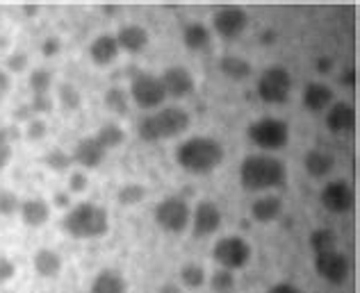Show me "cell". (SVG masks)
I'll list each match as a JSON object with an SVG mask.
<instances>
[{
  "mask_svg": "<svg viewBox=\"0 0 360 293\" xmlns=\"http://www.w3.org/2000/svg\"><path fill=\"white\" fill-rule=\"evenodd\" d=\"M288 177V166L271 153L246 155L240 166V184L246 191H267L283 186Z\"/></svg>",
  "mask_w": 360,
  "mask_h": 293,
  "instance_id": "cell-1",
  "label": "cell"
},
{
  "mask_svg": "<svg viewBox=\"0 0 360 293\" xmlns=\"http://www.w3.org/2000/svg\"><path fill=\"white\" fill-rule=\"evenodd\" d=\"M224 155L221 141L212 137H189L176 148L178 166L194 175H207L217 171L224 162Z\"/></svg>",
  "mask_w": 360,
  "mask_h": 293,
  "instance_id": "cell-2",
  "label": "cell"
},
{
  "mask_svg": "<svg viewBox=\"0 0 360 293\" xmlns=\"http://www.w3.org/2000/svg\"><path fill=\"white\" fill-rule=\"evenodd\" d=\"M64 230L73 239H98L110 230L108 210L94 203H80L64 216Z\"/></svg>",
  "mask_w": 360,
  "mask_h": 293,
  "instance_id": "cell-3",
  "label": "cell"
},
{
  "mask_svg": "<svg viewBox=\"0 0 360 293\" xmlns=\"http://www.w3.org/2000/svg\"><path fill=\"white\" fill-rule=\"evenodd\" d=\"M189 114L183 107H160L155 114H146L139 121L137 132L144 141H162V139H172L183 135L189 128Z\"/></svg>",
  "mask_w": 360,
  "mask_h": 293,
  "instance_id": "cell-4",
  "label": "cell"
},
{
  "mask_svg": "<svg viewBox=\"0 0 360 293\" xmlns=\"http://www.w3.org/2000/svg\"><path fill=\"white\" fill-rule=\"evenodd\" d=\"M246 135H249L253 146L262 148L264 153H274V150H281L288 146L290 125L281 118L264 116V118L253 121L251 125L246 128Z\"/></svg>",
  "mask_w": 360,
  "mask_h": 293,
  "instance_id": "cell-5",
  "label": "cell"
},
{
  "mask_svg": "<svg viewBox=\"0 0 360 293\" xmlns=\"http://www.w3.org/2000/svg\"><path fill=\"white\" fill-rule=\"evenodd\" d=\"M255 89H258L260 100H264L267 105H281L292 93V75L283 66H269L260 73Z\"/></svg>",
  "mask_w": 360,
  "mask_h": 293,
  "instance_id": "cell-6",
  "label": "cell"
},
{
  "mask_svg": "<svg viewBox=\"0 0 360 293\" xmlns=\"http://www.w3.org/2000/svg\"><path fill=\"white\" fill-rule=\"evenodd\" d=\"M212 257L226 271H242L246 264L251 261V245L238 234L221 236V239L214 243Z\"/></svg>",
  "mask_w": 360,
  "mask_h": 293,
  "instance_id": "cell-7",
  "label": "cell"
},
{
  "mask_svg": "<svg viewBox=\"0 0 360 293\" xmlns=\"http://www.w3.org/2000/svg\"><path fill=\"white\" fill-rule=\"evenodd\" d=\"M130 98L137 102V107L141 109H158L165 105L167 93L162 87V80L160 75H150V73H137L132 75L130 82Z\"/></svg>",
  "mask_w": 360,
  "mask_h": 293,
  "instance_id": "cell-8",
  "label": "cell"
},
{
  "mask_svg": "<svg viewBox=\"0 0 360 293\" xmlns=\"http://www.w3.org/2000/svg\"><path fill=\"white\" fill-rule=\"evenodd\" d=\"M189 219H192V212H189V205L180 196H167L155 207V223L165 232H183L189 225Z\"/></svg>",
  "mask_w": 360,
  "mask_h": 293,
  "instance_id": "cell-9",
  "label": "cell"
},
{
  "mask_svg": "<svg viewBox=\"0 0 360 293\" xmlns=\"http://www.w3.org/2000/svg\"><path fill=\"white\" fill-rule=\"evenodd\" d=\"M315 271L321 280L330 282V285H342V282H347L349 273H352V261L340 250L321 252L315 254Z\"/></svg>",
  "mask_w": 360,
  "mask_h": 293,
  "instance_id": "cell-10",
  "label": "cell"
},
{
  "mask_svg": "<svg viewBox=\"0 0 360 293\" xmlns=\"http://www.w3.org/2000/svg\"><path fill=\"white\" fill-rule=\"evenodd\" d=\"M212 25H214V32L219 34L221 39H238L240 34H244L246 27H249V14H246L242 7L226 5L214 12Z\"/></svg>",
  "mask_w": 360,
  "mask_h": 293,
  "instance_id": "cell-11",
  "label": "cell"
},
{
  "mask_svg": "<svg viewBox=\"0 0 360 293\" xmlns=\"http://www.w3.org/2000/svg\"><path fill=\"white\" fill-rule=\"evenodd\" d=\"M319 200L324 205V210L333 212V214H347L352 212V207L356 203V193L349 182L345 179H333L328 182L319 193Z\"/></svg>",
  "mask_w": 360,
  "mask_h": 293,
  "instance_id": "cell-12",
  "label": "cell"
},
{
  "mask_svg": "<svg viewBox=\"0 0 360 293\" xmlns=\"http://www.w3.org/2000/svg\"><path fill=\"white\" fill-rule=\"evenodd\" d=\"M221 221H224V214L212 200L198 203L194 214H192V219H189L196 239H201V236H212L217 230L221 228Z\"/></svg>",
  "mask_w": 360,
  "mask_h": 293,
  "instance_id": "cell-13",
  "label": "cell"
},
{
  "mask_svg": "<svg viewBox=\"0 0 360 293\" xmlns=\"http://www.w3.org/2000/svg\"><path fill=\"white\" fill-rule=\"evenodd\" d=\"M160 80H162L165 93L172 98H187V96H192L196 89L194 75L189 69H185V66H172V69H167L160 75Z\"/></svg>",
  "mask_w": 360,
  "mask_h": 293,
  "instance_id": "cell-14",
  "label": "cell"
},
{
  "mask_svg": "<svg viewBox=\"0 0 360 293\" xmlns=\"http://www.w3.org/2000/svg\"><path fill=\"white\" fill-rule=\"evenodd\" d=\"M105 155H108V150L98 144L96 137H84L75 144L71 159H73V164H78L82 168H89L91 171V168H98L103 164Z\"/></svg>",
  "mask_w": 360,
  "mask_h": 293,
  "instance_id": "cell-15",
  "label": "cell"
},
{
  "mask_svg": "<svg viewBox=\"0 0 360 293\" xmlns=\"http://www.w3.org/2000/svg\"><path fill=\"white\" fill-rule=\"evenodd\" d=\"M333 98H335L333 89L324 82H308L306 89H303V93H301L303 107H306L308 111H312V114H321V111H326L335 102Z\"/></svg>",
  "mask_w": 360,
  "mask_h": 293,
  "instance_id": "cell-16",
  "label": "cell"
},
{
  "mask_svg": "<svg viewBox=\"0 0 360 293\" xmlns=\"http://www.w3.org/2000/svg\"><path fill=\"white\" fill-rule=\"evenodd\" d=\"M326 128L333 135H347L356 128V109L349 102L338 100L326 109Z\"/></svg>",
  "mask_w": 360,
  "mask_h": 293,
  "instance_id": "cell-17",
  "label": "cell"
},
{
  "mask_svg": "<svg viewBox=\"0 0 360 293\" xmlns=\"http://www.w3.org/2000/svg\"><path fill=\"white\" fill-rule=\"evenodd\" d=\"M119 43H117V36L110 34V32H103L98 34L96 39L89 43V60L96 64V66H110L115 64L119 57Z\"/></svg>",
  "mask_w": 360,
  "mask_h": 293,
  "instance_id": "cell-18",
  "label": "cell"
},
{
  "mask_svg": "<svg viewBox=\"0 0 360 293\" xmlns=\"http://www.w3.org/2000/svg\"><path fill=\"white\" fill-rule=\"evenodd\" d=\"M115 36H117L119 50H126V53H141L150 41L148 30L144 25H139V23L123 25Z\"/></svg>",
  "mask_w": 360,
  "mask_h": 293,
  "instance_id": "cell-19",
  "label": "cell"
},
{
  "mask_svg": "<svg viewBox=\"0 0 360 293\" xmlns=\"http://www.w3.org/2000/svg\"><path fill=\"white\" fill-rule=\"evenodd\" d=\"M18 214H21V221L27 228H41V225H46L51 219V205L46 203L44 198H37V196L25 198V200H21Z\"/></svg>",
  "mask_w": 360,
  "mask_h": 293,
  "instance_id": "cell-20",
  "label": "cell"
},
{
  "mask_svg": "<svg viewBox=\"0 0 360 293\" xmlns=\"http://www.w3.org/2000/svg\"><path fill=\"white\" fill-rule=\"evenodd\" d=\"M89 293H128V282L117 268H103L94 275Z\"/></svg>",
  "mask_w": 360,
  "mask_h": 293,
  "instance_id": "cell-21",
  "label": "cell"
},
{
  "mask_svg": "<svg viewBox=\"0 0 360 293\" xmlns=\"http://www.w3.org/2000/svg\"><path fill=\"white\" fill-rule=\"evenodd\" d=\"M32 266H34L37 275H39V278L53 280V278H58L62 273L64 264H62L60 252H55L51 248H39L34 252V257H32Z\"/></svg>",
  "mask_w": 360,
  "mask_h": 293,
  "instance_id": "cell-22",
  "label": "cell"
},
{
  "mask_svg": "<svg viewBox=\"0 0 360 293\" xmlns=\"http://www.w3.org/2000/svg\"><path fill=\"white\" fill-rule=\"evenodd\" d=\"M303 166H306V173L310 177H326L335 168V157L330 155L328 150L312 148L310 153H306V157H303Z\"/></svg>",
  "mask_w": 360,
  "mask_h": 293,
  "instance_id": "cell-23",
  "label": "cell"
},
{
  "mask_svg": "<svg viewBox=\"0 0 360 293\" xmlns=\"http://www.w3.org/2000/svg\"><path fill=\"white\" fill-rule=\"evenodd\" d=\"M217 69H219L221 75H226V78L233 80V82H244L253 75L251 62L240 57V55H224V57L219 60V64H217Z\"/></svg>",
  "mask_w": 360,
  "mask_h": 293,
  "instance_id": "cell-24",
  "label": "cell"
},
{
  "mask_svg": "<svg viewBox=\"0 0 360 293\" xmlns=\"http://www.w3.org/2000/svg\"><path fill=\"white\" fill-rule=\"evenodd\" d=\"M283 212V200L278 196H262L251 205V219L262 225L274 223Z\"/></svg>",
  "mask_w": 360,
  "mask_h": 293,
  "instance_id": "cell-25",
  "label": "cell"
},
{
  "mask_svg": "<svg viewBox=\"0 0 360 293\" xmlns=\"http://www.w3.org/2000/svg\"><path fill=\"white\" fill-rule=\"evenodd\" d=\"M183 43L189 50H203L210 43V30L203 23H189L183 30Z\"/></svg>",
  "mask_w": 360,
  "mask_h": 293,
  "instance_id": "cell-26",
  "label": "cell"
},
{
  "mask_svg": "<svg viewBox=\"0 0 360 293\" xmlns=\"http://www.w3.org/2000/svg\"><path fill=\"white\" fill-rule=\"evenodd\" d=\"M98 144L105 148V150H112V148H119L123 141H126V132L119 125V123H103L101 130H98Z\"/></svg>",
  "mask_w": 360,
  "mask_h": 293,
  "instance_id": "cell-27",
  "label": "cell"
},
{
  "mask_svg": "<svg viewBox=\"0 0 360 293\" xmlns=\"http://www.w3.org/2000/svg\"><path fill=\"white\" fill-rule=\"evenodd\" d=\"M310 248L315 250V254L338 250V234L328 228H317L310 234Z\"/></svg>",
  "mask_w": 360,
  "mask_h": 293,
  "instance_id": "cell-28",
  "label": "cell"
},
{
  "mask_svg": "<svg viewBox=\"0 0 360 293\" xmlns=\"http://www.w3.org/2000/svg\"><path fill=\"white\" fill-rule=\"evenodd\" d=\"M128 105H130L128 91H123L121 87H110L105 91V107H108V111H112V114L126 116L128 114Z\"/></svg>",
  "mask_w": 360,
  "mask_h": 293,
  "instance_id": "cell-29",
  "label": "cell"
},
{
  "mask_svg": "<svg viewBox=\"0 0 360 293\" xmlns=\"http://www.w3.org/2000/svg\"><path fill=\"white\" fill-rule=\"evenodd\" d=\"M27 84H30V89H32V96H49L53 87V73L49 69H34L30 73Z\"/></svg>",
  "mask_w": 360,
  "mask_h": 293,
  "instance_id": "cell-30",
  "label": "cell"
},
{
  "mask_svg": "<svg viewBox=\"0 0 360 293\" xmlns=\"http://www.w3.org/2000/svg\"><path fill=\"white\" fill-rule=\"evenodd\" d=\"M180 282L187 287V289H198L205 285V268L201 264H185L180 268Z\"/></svg>",
  "mask_w": 360,
  "mask_h": 293,
  "instance_id": "cell-31",
  "label": "cell"
},
{
  "mask_svg": "<svg viewBox=\"0 0 360 293\" xmlns=\"http://www.w3.org/2000/svg\"><path fill=\"white\" fill-rule=\"evenodd\" d=\"M119 203L123 207H132V205H139L141 200L146 198V186L139 184V182H130V184H123L119 189Z\"/></svg>",
  "mask_w": 360,
  "mask_h": 293,
  "instance_id": "cell-32",
  "label": "cell"
},
{
  "mask_svg": "<svg viewBox=\"0 0 360 293\" xmlns=\"http://www.w3.org/2000/svg\"><path fill=\"white\" fill-rule=\"evenodd\" d=\"M58 100H60V105L66 111H73V109H78L82 105L80 91L75 89L73 84H69V82H62L60 87H58Z\"/></svg>",
  "mask_w": 360,
  "mask_h": 293,
  "instance_id": "cell-33",
  "label": "cell"
},
{
  "mask_svg": "<svg viewBox=\"0 0 360 293\" xmlns=\"http://www.w3.org/2000/svg\"><path fill=\"white\" fill-rule=\"evenodd\" d=\"M235 285H238V282H235L233 271H226V268L214 271L212 278H210V287L214 293H233Z\"/></svg>",
  "mask_w": 360,
  "mask_h": 293,
  "instance_id": "cell-34",
  "label": "cell"
},
{
  "mask_svg": "<svg viewBox=\"0 0 360 293\" xmlns=\"http://www.w3.org/2000/svg\"><path fill=\"white\" fill-rule=\"evenodd\" d=\"M44 162L49 168H53V171H66L69 166H73V159H71V153H64L62 148H55L51 150L49 155L44 157Z\"/></svg>",
  "mask_w": 360,
  "mask_h": 293,
  "instance_id": "cell-35",
  "label": "cell"
},
{
  "mask_svg": "<svg viewBox=\"0 0 360 293\" xmlns=\"http://www.w3.org/2000/svg\"><path fill=\"white\" fill-rule=\"evenodd\" d=\"M18 210H21V198L9 189H3L0 191V216H14Z\"/></svg>",
  "mask_w": 360,
  "mask_h": 293,
  "instance_id": "cell-36",
  "label": "cell"
},
{
  "mask_svg": "<svg viewBox=\"0 0 360 293\" xmlns=\"http://www.w3.org/2000/svg\"><path fill=\"white\" fill-rule=\"evenodd\" d=\"M46 130H49V125H46V121L39 118V116H34L32 121H27V130H25V135L27 139H32V141H39L46 137Z\"/></svg>",
  "mask_w": 360,
  "mask_h": 293,
  "instance_id": "cell-37",
  "label": "cell"
},
{
  "mask_svg": "<svg viewBox=\"0 0 360 293\" xmlns=\"http://www.w3.org/2000/svg\"><path fill=\"white\" fill-rule=\"evenodd\" d=\"M55 107V100L53 96L49 93V96H32V102H30V109H32V114H49V111H53Z\"/></svg>",
  "mask_w": 360,
  "mask_h": 293,
  "instance_id": "cell-38",
  "label": "cell"
},
{
  "mask_svg": "<svg viewBox=\"0 0 360 293\" xmlns=\"http://www.w3.org/2000/svg\"><path fill=\"white\" fill-rule=\"evenodd\" d=\"M12 141H9V135L5 130H0V168H5L9 162H12Z\"/></svg>",
  "mask_w": 360,
  "mask_h": 293,
  "instance_id": "cell-39",
  "label": "cell"
},
{
  "mask_svg": "<svg viewBox=\"0 0 360 293\" xmlns=\"http://www.w3.org/2000/svg\"><path fill=\"white\" fill-rule=\"evenodd\" d=\"M87 186H89V177L84 175L82 171L71 173V177H69V191H71V193H82V191H87Z\"/></svg>",
  "mask_w": 360,
  "mask_h": 293,
  "instance_id": "cell-40",
  "label": "cell"
},
{
  "mask_svg": "<svg viewBox=\"0 0 360 293\" xmlns=\"http://www.w3.org/2000/svg\"><path fill=\"white\" fill-rule=\"evenodd\" d=\"M14 275H16V264L9 257H3V254H0V287L7 285Z\"/></svg>",
  "mask_w": 360,
  "mask_h": 293,
  "instance_id": "cell-41",
  "label": "cell"
},
{
  "mask_svg": "<svg viewBox=\"0 0 360 293\" xmlns=\"http://www.w3.org/2000/svg\"><path fill=\"white\" fill-rule=\"evenodd\" d=\"M7 69L12 73H21L27 69V55L25 53H12L7 57Z\"/></svg>",
  "mask_w": 360,
  "mask_h": 293,
  "instance_id": "cell-42",
  "label": "cell"
},
{
  "mask_svg": "<svg viewBox=\"0 0 360 293\" xmlns=\"http://www.w3.org/2000/svg\"><path fill=\"white\" fill-rule=\"evenodd\" d=\"M60 48H62V43L58 36H49V39H44V43H41L44 57H55V55L60 53Z\"/></svg>",
  "mask_w": 360,
  "mask_h": 293,
  "instance_id": "cell-43",
  "label": "cell"
},
{
  "mask_svg": "<svg viewBox=\"0 0 360 293\" xmlns=\"http://www.w3.org/2000/svg\"><path fill=\"white\" fill-rule=\"evenodd\" d=\"M267 293H303V291L295 285H290V282H278V285H274Z\"/></svg>",
  "mask_w": 360,
  "mask_h": 293,
  "instance_id": "cell-44",
  "label": "cell"
},
{
  "mask_svg": "<svg viewBox=\"0 0 360 293\" xmlns=\"http://www.w3.org/2000/svg\"><path fill=\"white\" fill-rule=\"evenodd\" d=\"M9 89H12V75L0 69V98H3L5 93H9Z\"/></svg>",
  "mask_w": 360,
  "mask_h": 293,
  "instance_id": "cell-45",
  "label": "cell"
},
{
  "mask_svg": "<svg viewBox=\"0 0 360 293\" xmlns=\"http://www.w3.org/2000/svg\"><path fill=\"white\" fill-rule=\"evenodd\" d=\"M315 69H317V73H330V69H333V60L330 57H317V62H315Z\"/></svg>",
  "mask_w": 360,
  "mask_h": 293,
  "instance_id": "cell-46",
  "label": "cell"
},
{
  "mask_svg": "<svg viewBox=\"0 0 360 293\" xmlns=\"http://www.w3.org/2000/svg\"><path fill=\"white\" fill-rule=\"evenodd\" d=\"M14 118H18V121H32V118H34V114H32L30 105L16 107V111H14Z\"/></svg>",
  "mask_w": 360,
  "mask_h": 293,
  "instance_id": "cell-47",
  "label": "cell"
},
{
  "mask_svg": "<svg viewBox=\"0 0 360 293\" xmlns=\"http://www.w3.org/2000/svg\"><path fill=\"white\" fill-rule=\"evenodd\" d=\"M340 82H342L345 87H356V71L354 69H347L342 73V78H340Z\"/></svg>",
  "mask_w": 360,
  "mask_h": 293,
  "instance_id": "cell-48",
  "label": "cell"
},
{
  "mask_svg": "<svg viewBox=\"0 0 360 293\" xmlns=\"http://www.w3.org/2000/svg\"><path fill=\"white\" fill-rule=\"evenodd\" d=\"M53 203H55V207H69L71 205V198H69V193H55Z\"/></svg>",
  "mask_w": 360,
  "mask_h": 293,
  "instance_id": "cell-49",
  "label": "cell"
},
{
  "mask_svg": "<svg viewBox=\"0 0 360 293\" xmlns=\"http://www.w3.org/2000/svg\"><path fill=\"white\" fill-rule=\"evenodd\" d=\"M158 293H183V289H180L178 285H162Z\"/></svg>",
  "mask_w": 360,
  "mask_h": 293,
  "instance_id": "cell-50",
  "label": "cell"
},
{
  "mask_svg": "<svg viewBox=\"0 0 360 293\" xmlns=\"http://www.w3.org/2000/svg\"><path fill=\"white\" fill-rule=\"evenodd\" d=\"M274 39H276V32H274V30H267L262 34V43H271Z\"/></svg>",
  "mask_w": 360,
  "mask_h": 293,
  "instance_id": "cell-51",
  "label": "cell"
},
{
  "mask_svg": "<svg viewBox=\"0 0 360 293\" xmlns=\"http://www.w3.org/2000/svg\"><path fill=\"white\" fill-rule=\"evenodd\" d=\"M39 12V7H25V14H37Z\"/></svg>",
  "mask_w": 360,
  "mask_h": 293,
  "instance_id": "cell-52",
  "label": "cell"
},
{
  "mask_svg": "<svg viewBox=\"0 0 360 293\" xmlns=\"http://www.w3.org/2000/svg\"><path fill=\"white\" fill-rule=\"evenodd\" d=\"M3 293H14V291H3Z\"/></svg>",
  "mask_w": 360,
  "mask_h": 293,
  "instance_id": "cell-53",
  "label": "cell"
},
{
  "mask_svg": "<svg viewBox=\"0 0 360 293\" xmlns=\"http://www.w3.org/2000/svg\"><path fill=\"white\" fill-rule=\"evenodd\" d=\"M0 100H3V98H0Z\"/></svg>",
  "mask_w": 360,
  "mask_h": 293,
  "instance_id": "cell-54",
  "label": "cell"
}]
</instances>
